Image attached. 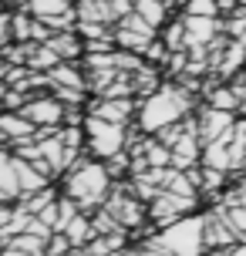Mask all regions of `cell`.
I'll return each instance as SVG.
<instances>
[{
  "instance_id": "5b68a950",
  "label": "cell",
  "mask_w": 246,
  "mask_h": 256,
  "mask_svg": "<svg viewBox=\"0 0 246 256\" xmlns=\"http://www.w3.org/2000/svg\"><path fill=\"white\" fill-rule=\"evenodd\" d=\"M115 40H118V51H132V54H145L152 44H156V27L145 20L142 14L132 10L122 24L115 27Z\"/></svg>"
},
{
  "instance_id": "ffe728a7",
  "label": "cell",
  "mask_w": 246,
  "mask_h": 256,
  "mask_svg": "<svg viewBox=\"0 0 246 256\" xmlns=\"http://www.w3.org/2000/svg\"><path fill=\"white\" fill-rule=\"evenodd\" d=\"M243 61H246V48L240 44V40H233V44L222 51V61H220V68H216V71H220V74H233Z\"/></svg>"
},
{
  "instance_id": "9c48e42d",
  "label": "cell",
  "mask_w": 246,
  "mask_h": 256,
  "mask_svg": "<svg viewBox=\"0 0 246 256\" xmlns=\"http://www.w3.org/2000/svg\"><path fill=\"white\" fill-rule=\"evenodd\" d=\"M88 115L125 125V122L135 115V98H94V102H91V108H88Z\"/></svg>"
},
{
  "instance_id": "2e32d148",
  "label": "cell",
  "mask_w": 246,
  "mask_h": 256,
  "mask_svg": "<svg viewBox=\"0 0 246 256\" xmlns=\"http://www.w3.org/2000/svg\"><path fill=\"white\" fill-rule=\"evenodd\" d=\"M78 20L84 24H115L112 17V0H78Z\"/></svg>"
},
{
  "instance_id": "603a6c76",
  "label": "cell",
  "mask_w": 246,
  "mask_h": 256,
  "mask_svg": "<svg viewBox=\"0 0 246 256\" xmlns=\"http://www.w3.org/2000/svg\"><path fill=\"white\" fill-rule=\"evenodd\" d=\"M222 7V0H192V4H186V14H192V17H216Z\"/></svg>"
},
{
  "instance_id": "d4e9b609",
  "label": "cell",
  "mask_w": 246,
  "mask_h": 256,
  "mask_svg": "<svg viewBox=\"0 0 246 256\" xmlns=\"http://www.w3.org/2000/svg\"><path fill=\"white\" fill-rule=\"evenodd\" d=\"M71 250H74V243L68 240L64 232H54L51 240H48V256H68Z\"/></svg>"
},
{
  "instance_id": "484cf974",
  "label": "cell",
  "mask_w": 246,
  "mask_h": 256,
  "mask_svg": "<svg viewBox=\"0 0 246 256\" xmlns=\"http://www.w3.org/2000/svg\"><path fill=\"white\" fill-rule=\"evenodd\" d=\"M0 256H34V253H27V250H17V246H4V253Z\"/></svg>"
},
{
  "instance_id": "d6986e66",
  "label": "cell",
  "mask_w": 246,
  "mask_h": 256,
  "mask_svg": "<svg viewBox=\"0 0 246 256\" xmlns=\"http://www.w3.org/2000/svg\"><path fill=\"white\" fill-rule=\"evenodd\" d=\"M209 104L212 108H222V112H236V108H243V98H240V91L236 88H209Z\"/></svg>"
},
{
  "instance_id": "8992f818",
  "label": "cell",
  "mask_w": 246,
  "mask_h": 256,
  "mask_svg": "<svg viewBox=\"0 0 246 256\" xmlns=\"http://www.w3.org/2000/svg\"><path fill=\"white\" fill-rule=\"evenodd\" d=\"M196 199H189V196H179V192H168L162 189L148 202V219H152V226H158V230H166V226H172V222H179L186 212H192Z\"/></svg>"
},
{
  "instance_id": "cb8c5ba5",
  "label": "cell",
  "mask_w": 246,
  "mask_h": 256,
  "mask_svg": "<svg viewBox=\"0 0 246 256\" xmlns=\"http://www.w3.org/2000/svg\"><path fill=\"white\" fill-rule=\"evenodd\" d=\"M226 30H230V34L246 48V7H236V10H233V20L226 24Z\"/></svg>"
},
{
  "instance_id": "e0dca14e",
  "label": "cell",
  "mask_w": 246,
  "mask_h": 256,
  "mask_svg": "<svg viewBox=\"0 0 246 256\" xmlns=\"http://www.w3.org/2000/svg\"><path fill=\"white\" fill-rule=\"evenodd\" d=\"M48 78H51V88H81V91L88 88V78L78 71L74 61H61Z\"/></svg>"
},
{
  "instance_id": "f546056e",
  "label": "cell",
  "mask_w": 246,
  "mask_h": 256,
  "mask_svg": "<svg viewBox=\"0 0 246 256\" xmlns=\"http://www.w3.org/2000/svg\"><path fill=\"white\" fill-rule=\"evenodd\" d=\"M179 4H192V0H179Z\"/></svg>"
},
{
  "instance_id": "277c9868",
  "label": "cell",
  "mask_w": 246,
  "mask_h": 256,
  "mask_svg": "<svg viewBox=\"0 0 246 256\" xmlns=\"http://www.w3.org/2000/svg\"><path fill=\"white\" fill-rule=\"evenodd\" d=\"M84 142H88V152L94 158H115L118 152H125L128 145V128L118 125V122H104V118H94L88 115L84 118Z\"/></svg>"
},
{
  "instance_id": "7402d4cb",
  "label": "cell",
  "mask_w": 246,
  "mask_h": 256,
  "mask_svg": "<svg viewBox=\"0 0 246 256\" xmlns=\"http://www.w3.org/2000/svg\"><path fill=\"white\" fill-rule=\"evenodd\" d=\"M220 212L230 222V230L236 232V240H243L246 236V206H220Z\"/></svg>"
},
{
  "instance_id": "ba28073f",
  "label": "cell",
  "mask_w": 246,
  "mask_h": 256,
  "mask_svg": "<svg viewBox=\"0 0 246 256\" xmlns=\"http://www.w3.org/2000/svg\"><path fill=\"white\" fill-rule=\"evenodd\" d=\"M196 125H199V138H202V145H212V142L226 138V135L236 128V122H233V112H222V108H212V104H209V108L199 112Z\"/></svg>"
},
{
  "instance_id": "7a4b0ae2",
  "label": "cell",
  "mask_w": 246,
  "mask_h": 256,
  "mask_svg": "<svg viewBox=\"0 0 246 256\" xmlns=\"http://www.w3.org/2000/svg\"><path fill=\"white\" fill-rule=\"evenodd\" d=\"M192 112V94L182 84H162L156 94L142 98L138 104V132L145 135H158L162 128L186 122V115Z\"/></svg>"
},
{
  "instance_id": "9a60e30c",
  "label": "cell",
  "mask_w": 246,
  "mask_h": 256,
  "mask_svg": "<svg viewBox=\"0 0 246 256\" xmlns=\"http://www.w3.org/2000/svg\"><path fill=\"white\" fill-rule=\"evenodd\" d=\"M64 236L74 243V250H84L88 243H94L98 240V230H94V219L88 216V212H78V216L71 219V226L64 230Z\"/></svg>"
},
{
  "instance_id": "4fadbf2b",
  "label": "cell",
  "mask_w": 246,
  "mask_h": 256,
  "mask_svg": "<svg viewBox=\"0 0 246 256\" xmlns=\"http://www.w3.org/2000/svg\"><path fill=\"white\" fill-rule=\"evenodd\" d=\"M0 132H4V138H7V145H17V142H27V138H38L40 128L30 122V118H24L20 112H7V115L0 118Z\"/></svg>"
},
{
  "instance_id": "52a82bcc",
  "label": "cell",
  "mask_w": 246,
  "mask_h": 256,
  "mask_svg": "<svg viewBox=\"0 0 246 256\" xmlns=\"http://www.w3.org/2000/svg\"><path fill=\"white\" fill-rule=\"evenodd\" d=\"M20 115L30 118L38 128H61L68 118V104L58 102L54 94H38V98H30V102L20 108Z\"/></svg>"
},
{
  "instance_id": "f1b7e54d",
  "label": "cell",
  "mask_w": 246,
  "mask_h": 256,
  "mask_svg": "<svg viewBox=\"0 0 246 256\" xmlns=\"http://www.w3.org/2000/svg\"><path fill=\"white\" fill-rule=\"evenodd\" d=\"M166 4H168V7H176V4H179V0H166Z\"/></svg>"
},
{
  "instance_id": "7c38bea8",
  "label": "cell",
  "mask_w": 246,
  "mask_h": 256,
  "mask_svg": "<svg viewBox=\"0 0 246 256\" xmlns=\"http://www.w3.org/2000/svg\"><path fill=\"white\" fill-rule=\"evenodd\" d=\"M240 240H236V232L230 230V222L222 219L220 209H212V212H206V246L209 250H230V246H236Z\"/></svg>"
},
{
  "instance_id": "6da1fadb",
  "label": "cell",
  "mask_w": 246,
  "mask_h": 256,
  "mask_svg": "<svg viewBox=\"0 0 246 256\" xmlns=\"http://www.w3.org/2000/svg\"><path fill=\"white\" fill-rule=\"evenodd\" d=\"M64 196L81 206V212L102 209L112 196V172L102 158H78L64 176Z\"/></svg>"
},
{
  "instance_id": "3957f363",
  "label": "cell",
  "mask_w": 246,
  "mask_h": 256,
  "mask_svg": "<svg viewBox=\"0 0 246 256\" xmlns=\"http://www.w3.org/2000/svg\"><path fill=\"white\" fill-rule=\"evenodd\" d=\"M156 240L166 246L172 256H206V216H182L166 230L156 232Z\"/></svg>"
},
{
  "instance_id": "44dd1931",
  "label": "cell",
  "mask_w": 246,
  "mask_h": 256,
  "mask_svg": "<svg viewBox=\"0 0 246 256\" xmlns=\"http://www.w3.org/2000/svg\"><path fill=\"white\" fill-rule=\"evenodd\" d=\"M51 202H58L54 189H40V192H34V196H24V199H20V206H24L30 216H40V212H44Z\"/></svg>"
},
{
  "instance_id": "ac0fdd59",
  "label": "cell",
  "mask_w": 246,
  "mask_h": 256,
  "mask_svg": "<svg viewBox=\"0 0 246 256\" xmlns=\"http://www.w3.org/2000/svg\"><path fill=\"white\" fill-rule=\"evenodd\" d=\"M135 14H142L152 27H162L166 24V14H168V4L166 0H135Z\"/></svg>"
},
{
  "instance_id": "5bb4252c",
  "label": "cell",
  "mask_w": 246,
  "mask_h": 256,
  "mask_svg": "<svg viewBox=\"0 0 246 256\" xmlns=\"http://www.w3.org/2000/svg\"><path fill=\"white\" fill-rule=\"evenodd\" d=\"M44 44H48L61 61H74V58L84 51V38H81L78 30H58V34H51Z\"/></svg>"
},
{
  "instance_id": "30bf717a",
  "label": "cell",
  "mask_w": 246,
  "mask_h": 256,
  "mask_svg": "<svg viewBox=\"0 0 246 256\" xmlns=\"http://www.w3.org/2000/svg\"><path fill=\"white\" fill-rule=\"evenodd\" d=\"M0 199L4 206H14L24 199V189H20V176H17V166H14V152L0 155Z\"/></svg>"
},
{
  "instance_id": "4316f807",
  "label": "cell",
  "mask_w": 246,
  "mask_h": 256,
  "mask_svg": "<svg viewBox=\"0 0 246 256\" xmlns=\"http://www.w3.org/2000/svg\"><path fill=\"white\" fill-rule=\"evenodd\" d=\"M68 256H94V253H91V250H71Z\"/></svg>"
},
{
  "instance_id": "83f0119b",
  "label": "cell",
  "mask_w": 246,
  "mask_h": 256,
  "mask_svg": "<svg viewBox=\"0 0 246 256\" xmlns=\"http://www.w3.org/2000/svg\"><path fill=\"white\" fill-rule=\"evenodd\" d=\"M128 256H148V253H145V250H135V253H128Z\"/></svg>"
},
{
  "instance_id": "8fae6325",
  "label": "cell",
  "mask_w": 246,
  "mask_h": 256,
  "mask_svg": "<svg viewBox=\"0 0 246 256\" xmlns=\"http://www.w3.org/2000/svg\"><path fill=\"white\" fill-rule=\"evenodd\" d=\"M182 20H186L189 51H196V48H209V44L216 40V30H220V20H216V17H192V14H186Z\"/></svg>"
}]
</instances>
